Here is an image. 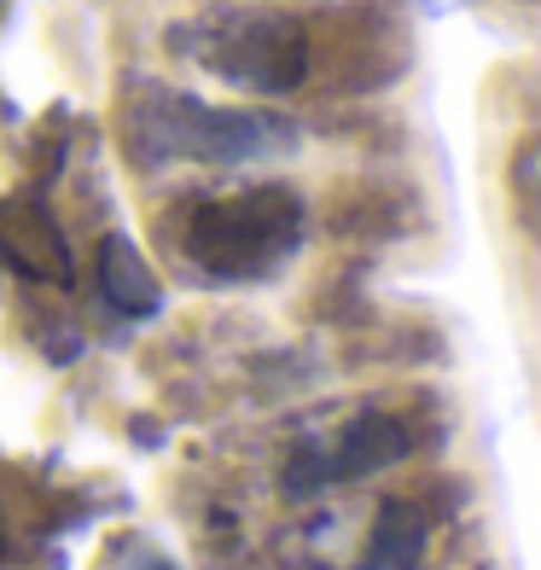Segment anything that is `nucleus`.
Wrapping results in <instances>:
<instances>
[{
  "mask_svg": "<svg viewBox=\"0 0 541 570\" xmlns=\"http://www.w3.org/2000/svg\"><path fill=\"white\" fill-rule=\"evenodd\" d=\"M122 135L140 164H250L292 151L297 128L286 117L204 106V99L169 88H140L122 111Z\"/></svg>",
  "mask_w": 541,
  "mask_h": 570,
  "instance_id": "1",
  "label": "nucleus"
},
{
  "mask_svg": "<svg viewBox=\"0 0 541 570\" xmlns=\"http://www.w3.org/2000/svg\"><path fill=\"white\" fill-rule=\"evenodd\" d=\"M128 570H175V564L158 559V553H135V559H128Z\"/></svg>",
  "mask_w": 541,
  "mask_h": 570,
  "instance_id": "8",
  "label": "nucleus"
},
{
  "mask_svg": "<svg viewBox=\"0 0 541 570\" xmlns=\"http://www.w3.org/2000/svg\"><path fill=\"white\" fill-rule=\"evenodd\" d=\"M308 210L292 187H250L198 204L187 222V256L210 279H263L303 245Z\"/></svg>",
  "mask_w": 541,
  "mask_h": 570,
  "instance_id": "2",
  "label": "nucleus"
},
{
  "mask_svg": "<svg viewBox=\"0 0 541 570\" xmlns=\"http://www.w3.org/2000/svg\"><path fill=\"white\" fill-rule=\"evenodd\" d=\"M99 292H106L111 308H122V315H158V279H151V268L140 263V250L122 239V233H106L99 239Z\"/></svg>",
  "mask_w": 541,
  "mask_h": 570,
  "instance_id": "6",
  "label": "nucleus"
},
{
  "mask_svg": "<svg viewBox=\"0 0 541 570\" xmlns=\"http://www.w3.org/2000/svg\"><path fill=\"white\" fill-rule=\"evenodd\" d=\"M425 530H431V518L414 501H384L378 518H373L367 564H361V570H402V564H414L420 548H425Z\"/></svg>",
  "mask_w": 541,
  "mask_h": 570,
  "instance_id": "7",
  "label": "nucleus"
},
{
  "mask_svg": "<svg viewBox=\"0 0 541 570\" xmlns=\"http://www.w3.org/2000/svg\"><path fill=\"white\" fill-rule=\"evenodd\" d=\"M407 443H414V436H407V425L396 413L367 407V413H355V420H344L338 431L308 436L286 465V489L292 495H308V489H326V483L373 478L384 465H396L407 454Z\"/></svg>",
  "mask_w": 541,
  "mask_h": 570,
  "instance_id": "4",
  "label": "nucleus"
},
{
  "mask_svg": "<svg viewBox=\"0 0 541 570\" xmlns=\"http://www.w3.org/2000/svg\"><path fill=\"white\" fill-rule=\"evenodd\" d=\"M180 47L216 70L222 82L250 88V94H286L303 82L308 70V36L286 12H263V7H216L198 23L180 30Z\"/></svg>",
  "mask_w": 541,
  "mask_h": 570,
  "instance_id": "3",
  "label": "nucleus"
},
{
  "mask_svg": "<svg viewBox=\"0 0 541 570\" xmlns=\"http://www.w3.org/2000/svg\"><path fill=\"white\" fill-rule=\"evenodd\" d=\"M0 263L18 268V274H30V279H53V285L70 279L65 233H59V222L47 216L30 193L0 198Z\"/></svg>",
  "mask_w": 541,
  "mask_h": 570,
  "instance_id": "5",
  "label": "nucleus"
}]
</instances>
